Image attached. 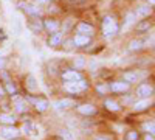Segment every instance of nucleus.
<instances>
[{
  "mask_svg": "<svg viewBox=\"0 0 155 140\" xmlns=\"http://www.w3.org/2000/svg\"><path fill=\"white\" fill-rule=\"evenodd\" d=\"M17 140H30V138H27V137H25V138H23V137H20V138H17Z\"/></svg>",
  "mask_w": 155,
  "mask_h": 140,
  "instance_id": "nucleus-38",
  "label": "nucleus"
},
{
  "mask_svg": "<svg viewBox=\"0 0 155 140\" xmlns=\"http://www.w3.org/2000/svg\"><path fill=\"white\" fill-rule=\"evenodd\" d=\"M90 89H92V83H90L87 76L73 83H61V90L65 92L68 97H73L78 100H79V97H82V94L88 92Z\"/></svg>",
  "mask_w": 155,
  "mask_h": 140,
  "instance_id": "nucleus-1",
  "label": "nucleus"
},
{
  "mask_svg": "<svg viewBox=\"0 0 155 140\" xmlns=\"http://www.w3.org/2000/svg\"><path fill=\"white\" fill-rule=\"evenodd\" d=\"M8 100H9V104H11V112H14L19 118L31 115V108L28 104V101L25 100L22 92L8 97Z\"/></svg>",
  "mask_w": 155,
  "mask_h": 140,
  "instance_id": "nucleus-4",
  "label": "nucleus"
},
{
  "mask_svg": "<svg viewBox=\"0 0 155 140\" xmlns=\"http://www.w3.org/2000/svg\"><path fill=\"white\" fill-rule=\"evenodd\" d=\"M152 108H153V98H135L130 104L132 114H137V115L149 112Z\"/></svg>",
  "mask_w": 155,
  "mask_h": 140,
  "instance_id": "nucleus-12",
  "label": "nucleus"
},
{
  "mask_svg": "<svg viewBox=\"0 0 155 140\" xmlns=\"http://www.w3.org/2000/svg\"><path fill=\"white\" fill-rule=\"evenodd\" d=\"M64 39H65V34H64L62 31L53 33V34H50L47 37V47L48 48H53V50H58V48H61Z\"/></svg>",
  "mask_w": 155,
  "mask_h": 140,
  "instance_id": "nucleus-23",
  "label": "nucleus"
},
{
  "mask_svg": "<svg viewBox=\"0 0 155 140\" xmlns=\"http://www.w3.org/2000/svg\"><path fill=\"white\" fill-rule=\"evenodd\" d=\"M132 94L135 98H153L155 95V84L152 78H146L134 86Z\"/></svg>",
  "mask_w": 155,
  "mask_h": 140,
  "instance_id": "nucleus-5",
  "label": "nucleus"
},
{
  "mask_svg": "<svg viewBox=\"0 0 155 140\" xmlns=\"http://www.w3.org/2000/svg\"><path fill=\"white\" fill-rule=\"evenodd\" d=\"M78 103H79V100H78V98L65 95V97H61V98L54 100L53 103H51V108H54L59 112H68V111H73Z\"/></svg>",
  "mask_w": 155,
  "mask_h": 140,
  "instance_id": "nucleus-10",
  "label": "nucleus"
},
{
  "mask_svg": "<svg viewBox=\"0 0 155 140\" xmlns=\"http://www.w3.org/2000/svg\"><path fill=\"white\" fill-rule=\"evenodd\" d=\"M27 28L33 33V34H41L44 33V27H42V17L41 16H30L27 17Z\"/></svg>",
  "mask_w": 155,
  "mask_h": 140,
  "instance_id": "nucleus-19",
  "label": "nucleus"
},
{
  "mask_svg": "<svg viewBox=\"0 0 155 140\" xmlns=\"http://www.w3.org/2000/svg\"><path fill=\"white\" fill-rule=\"evenodd\" d=\"M152 30H153V19H152V17L138 19V20L134 23V31H135L138 36H144V34L150 33Z\"/></svg>",
  "mask_w": 155,
  "mask_h": 140,
  "instance_id": "nucleus-15",
  "label": "nucleus"
},
{
  "mask_svg": "<svg viewBox=\"0 0 155 140\" xmlns=\"http://www.w3.org/2000/svg\"><path fill=\"white\" fill-rule=\"evenodd\" d=\"M126 50L129 53H134V55H138L141 52H144L146 47H144V41H143V36H137V37H132L130 41L127 42L126 45Z\"/></svg>",
  "mask_w": 155,
  "mask_h": 140,
  "instance_id": "nucleus-18",
  "label": "nucleus"
},
{
  "mask_svg": "<svg viewBox=\"0 0 155 140\" xmlns=\"http://www.w3.org/2000/svg\"><path fill=\"white\" fill-rule=\"evenodd\" d=\"M141 140H155V134H149V132H141Z\"/></svg>",
  "mask_w": 155,
  "mask_h": 140,
  "instance_id": "nucleus-35",
  "label": "nucleus"
},
{
  "mask_svg": "<svg viewBox=\"0 0 155 140\" xmlns=\"http://www.w3.org/2000/svg\"><path fill=\"white\" fill-rule=\"evenodd\" d=\"M0 70H8V59L0 56Z\"/></svg>",
  "mask_w": 155,
  "mask_h": 140,
  "instance_id": "nucleus-34",
  "label": "nucleus"
},
{
  "mask_svg": "<svg viewBox=\"0 0 155 140\" xmlns=\"http://www.w3.org/2000/svg\"><path fill=\"white\" fill-rule=\"evenodd\" d=\"M144 3H147L150 8H153L155 6V0H144Z\"/></svg>",
  "mask_w": 155,
  "mask_h": 140,
  "instance_id": "nucleus-37",
  "label": "nucleus"
},
{
  "mask_svg": "<svg viewBox=\"0 0 155 140\" xmlns=\"http://www.w3.org/2000/svg\"><path fill=\"white\" fill-rule=\"evenodd\" d=\"M73 33H78V34H84V36H90L93 37L96 34V28L95 25H92L90 22H85V20H78L74 28H73Z\"/></svg>",
  "mask_w": 155,
  "mask_h": 140,
  "instance_id": "nucleus-16",
  "label": "nucleus"
},
{
  "mask_svg": "<svg viewBox=\"0 0 155 140\" xmlns=\"http://www.w3.org/2000/svg\"><path fill=\"white\" fill-rule=\"evenodd\" d=\"M123 140H141V132L137 128H129L124 131Z\"/></svg>",
  "mask_w": 155,
  "mask_h": 140,
  "instance_id": "nucleus-28",
  "label": "nucleus"
},
{
  "mask_svg": "<svg viewBox=\"0 0 155 140\" xmlns=\"http://www.w3.org/2000/svg\"><path fill=\"white\" fill-rule=\"evenodd\" d=\"M8 95H6V92H5V87H3V84H2V81H0V100H3V98H6Z\"/></svg>",
  "mask_w": 155,
  "mask_h": 140,
  "instance_id": "nucleus-36",
  "label": "nucleus"
},
{
  "mask_svg": "<svg viewBox=\"0 0 155 140\" xmlns=\"http://www.w3.org/2000/svg\"><path fill=\"white\" fill-rule=\"evenodd\" d=\"M84 76L85 75L81 70H76L73 67H65V69H61L58 78L61 80V83H73V81H78V80L84 78Z\"/></svg>",
  "mask_w": 155,
  "mask_h": 140,
  "instance_id": "nucleus-13",
  "label": "nucleus"
},
{
  "mask_svg": "<svg viewBox=\"0 0 155 140\" xmlns=\"http://www.w3.org/2000/svg\"><path fill=\"white\" fill-rule=\"evenodd\" d=\"M20 87V92L23 95H36V94H41L39 92V83H37V78L33 75V73H27L23 76V81H22V86Z\"/></svg>",
  "mask_w": 155,
  "mask_h": 140,
  "instance_id": "nucleus-9",
  "label": "nucleus"
},
{
  "mask_svg": "<svg viewBox=\"0 0 155 140\" xmlns=\"http://www.w3.org/2000/svg\"><path fill=\"white\" fill-rule=\"evenodd\" d=\"M107 87H109V94L115 95V97H123V95H127V94H132V89H134V86L123 81L121 78L107 81Z\"/></svg>",
  "mask_w": 155,
  "mask_h": 140,
  "instance_id": "nucleus-7",
  "label": "nucleus"
},
{
  "mask_svg": "<svg viewBox=\"0 0 155 140\" xmlns=\"http://www.w3.org/2000/svg\"><path fill=\"white\" fill-rule=\"evenodd\" d=\"M17 8L27 17H30V16H41V9H42V8L36 6L33 2H20V3H17Z\"/></svg>",
  "mask_w": 155,
  "mask_h": 140,
  "instance_id": "nucleus-20",
  "label": "nucleus"
},
{
  "mask_svg": "<svg viewBox=\"0 0 155 140\" xmlns=\"http://www.w3.org/2000/svg\"><path fill=\"white\" fill-rule=\"evenodd\" d=\"M33 3L36 5V6H39V8H45L47 5H50L51 3V0H33Z\"/></svg>",
  "mask_w": 155,
  "mask_h": 140,
  "instance_id": "nucleus-33",
  "label": "nucleus"
},
{
  "mask_svg": "<svg viewBox=\"0 0 155 140\" xmlns=\"http://www.w3.org/2000/svg\"><path fill=\"white\" fill-rule=\"evenodd\" d=\"M101 108L104 109L107 114H112V115H118V114L123 112V106H121V101L116 98V97H104L101 101Z\"/></svg>",
  "mask_w": 155,
  "mask_h": 140,
  "instance_id": "nucleus-11",
  "label": "nucleus"
},
{
  "mask_svg": "<svg viewBox=\"0 0 155 140\" xmlns=\"http://www.w3.org/2000/svg\"><path fill=\"white\" fill-rule=\"evenodd\" d=\"M92 140H115V138L110 134H95L92 137Z\"/></svg>",
  "mask_w": 155,
  "mask_h": 140,
  "instance_id": "nucleus-32",
  "label": "nucleus"
},
{
  "mask_svg": "<svg viewBox=\"0 0 155 140\" xmlns=\"http://www.w3.org/2000/svg\"><path fill=\"white\" fill-rule=\"evenodd\" d=\"M101 34L106 37V39H110V37H115L121 30V22L116 19V16L113 14H106L101 19V25H99Z\"/></svg>",
  "mask_w": 155,
  "mask_h": 140,
  "instance_id": "nucleus-2",
  "label": "nucleus"
},
{
  "mask_svg": "<svg viewBox=\"0 0 155 140\" xmlns=\"http://www.w3.org/2000/svg\"><path fill=\"white\" fill-rule=\"evenodd\" d=\"M137 20H138V19L135 17L134 11H129V12H126L124 20H123V23H121V27H129V25H134Z\"/></svg>",
  "mask_w": 155,
  "mask_h": 140,
  "instance_id": "nucleus-30",
  "label": "nucleus"
},
{
  "mask_svg": "<svg viewBox=\"0 0 155 140\" xmlns=\"http://www.w3.org/2000/svg\"><path fill=\"white\" fill-rule=\"evenodd\" d=\"M92 89L99 95V97H109L110 94H109V87H107V81H96L93 86H92Z\"/></svg>",
  "mask_w": 155,
  "mask_h": 140,
  "instance_id": "nucleus-27",
  "label": "nucleus"
},
{
  "mask_svg": "<svg viewBox=\"0 0 155 140\" xmlns=\"http://www.w3.org/2000/svg\"><path fill=\"white\" fill-rule=\"evenodd\" d=\"M20 118L16 115L14 112H0V125L2 126H19Z\"/></svg>",
  "mask_w": 155,
  "mask_h": 140,
  "instance_id": "nucleus-22",
  "label": "nucleus"
},
{
  "mask_svg": "<svg viewBox=\"0 0 155 140\" xmlns=\"http://www.w3.org/2000/svg\"><path fill=\"white\" fill-rule=\"evenodd\" d=\"M135 128L140 132H149V134H155V121L153 118H146V120H141Z\"/></svg>",
  "mask_w": 155,
  "mask_h": 140,
  "instance_id": "nucleus-25",
  "label": "nucleus"
},
{
  "mask_svg": "<svg viewBox=\"0 0 155 140\" xmlns=\"http://www.w3.org/2000/svg\"><path fill=\"white\" fill-rule=\"evenodd\" d=\"M152 12H153V8H150L147 3H141L138 5L135 9H134V14L137 19H147V17H152Z\"/></svg>",
  "mask_w": 155,
  "mask_h": 140,
  "instance_id": "nucleus-24",
  "label": "nucleus"
},
{
  "mask_svg": "<svg viewBox=\"0 0 155 140\" xmlns=\"http://www.w3.org/2000/svg\"><path fill=\"white\" fill-rule=\"evenodd\" d=\"M61 48L64 50V52H74V50H76V47H74V44H73V41H71L70 36H65V39H64Z\"/></svg>",
  "mask_w": 155,
  "mask_h": 140,
  "instance_id": "nucleus-31",
  "label": "nucleus"
},
{
  "mask_svg": "<svg viewBox=\"0 0 155 140\" xmlns=\"http://www.w3.org/2000/svg\"><path fill=\"white\" fill-rule=\"evenodd\" d=\"M25 100L28 101V104L31 108V112L37 114V115H44L45 112L50 111L51 108V101L42 95V94H36V95H23Z\"/></svg>",
  "mask_w": 155,
  "mask_h": 140,
  "instance_id": "nucleus-3",
  "label": "nucleus"
},
{
  "mask_svg": "<svg viewBox=\"0 0 155 140\" xmlns=\"http://www.w3.org/2000/svg\"><path fill=\"white\" fill-rule=\"evenodd\" d=\"M42 27H44V33L47 36L61 31V20L56 16H45L42 17Z\"/></svg>",
  "mask_w": 155,
  "mask_h": 140,
  "instance_id": "nucleus-14",
  "label": "nucleus"
},
{
  "mask_svg": "<svg viewBox=\"0 0 155 140\" xmlns=\"http://www.w3.org/2000/svg\"><path fill=\"white\" fill-rule=\"evenodd\" d=\"M78 115H81V117H85V118H90V117H96L98 114H99V108L92 103V101H79L74 109H73Z\"/></svg>",
  "mask_w": 155,
  "mask_h": 140,
  "instance_id": "nucleus-8",
  "label": "nucleus"
},
{
  "mask_svg": "<svg viewBox=\"0 0 155 140\" xmlns=\"http://www.w3.org/2000/svg\"><path fill=\"white\" fill-rule=\"evenodd\" d=\"M70 37H71V41H73L76 48H88L90 45H92V42H93V37L84 36V34H78V33H73Z\"/></svg>",
  "mask_w": 155,
  "mask_h": 140,
  "instance_id": "nucleus-21",
  "label": "nucleus"
},
{
  "mask_svg": "<svg viewBox=\"0 0 155 140\" xmlns=\"http://www.w3.org/2000/svg\"><path fill=\"white\" fill-rule=\"evenodd\" d=\"M22 137L19 126H2L0 125V138L2 140H17Z\"/></svg>",
  "mask_w": 155,
  "mask_h": 140,
  "instance_id": "nucleus-17",
  "label": "nucleus"
},
{
  "mask_svg": "<svg viewBox=\"0 0 155 140\" xmlns=\"http://www.w3.org/2000/svg\"><path fill=\"white\" fill-rule=\"evenodd\" d=\"M76 19L74 17H67L65 20H61V31L64 34H68V33H73V28H74V25H76Z\"/></svg>",
  "mask_w": 155,
  "mask_h": 140,
  "instance_id": "nucleus-26",
  "label": "nucleus"
},
{
  "mask_svg": "<svg viewBox=\"0 0 155 140\" xmlns=\"http://www.w3.org/2000/svg\"><path fill=\"white\" fill-rule=\"evenodd\" d=\"M120 78L123 81L129 83L130 86H135L140 81L149 78V70H146V69H127V70H123L121 72Z\"/></svg>",
  "mask_w": 155,
  "mask_h": 140,
  "instance_id": "nucleus-6",
  "label": "nucleus"
},
{
  "mask_svg": "<svg viewBox=\"0 0 155 140\" xmlns=\"http://www.w3.org/2000/svg\"><path fill=\"white\" fill-rule=\"evenodd\" d=\"M85 66H87V62H85V59L82 58V56H76L73 61H71V66L70 67H73V69H76V70H84L85 69Z\"/></svg>",
  "mask_w": 155,
  "mask_h": 140,
  "instance_id": "nucleus-29",
  "label": "nucleus"
}]
</instances>
